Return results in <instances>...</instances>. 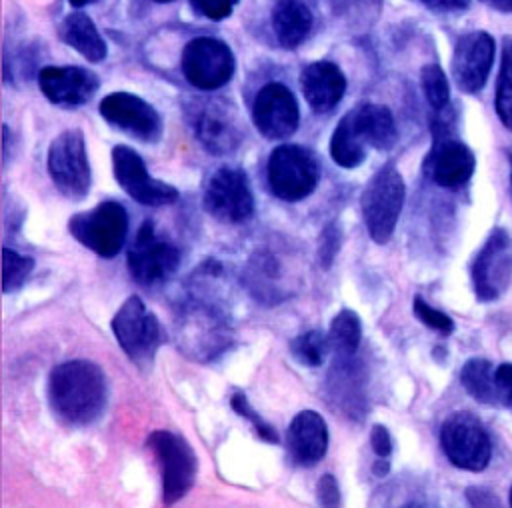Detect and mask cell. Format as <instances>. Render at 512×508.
<instances>
[{
  "label": "cell",
  "mask_w": 512,
  "mask_h": 508,
  "mask_svg": "<svg viewBox=\"0 0 512 508\" xmlns=\"http://www.w3.org/2000/svg\"><path fill=\"white\" fill-rule=\"evenodd\" d=\"M52 410L68 424L86 426L100 418L106 406V378L90 360H68L48 376Z\"/></svg>",
  "instance_id": "obj_1"
},
{
  "label": "cell",
  "mask_w": 512,
  "mask_h": 508,
  "mask_svg": "<svg viewBox=\"0 0 512 508\" xmlns=\"http://www.w3.org/2000/svg\"><path fill=\"white\" fill-rule=\"evenodd\" d=\"M404 204V180L400 172L386 164L382 166L366 184L360 206L362 218L370 238L378 244H384L394 234L398 216Z\"/></svg>",
  "instance_id": "obj_2"
},
{
  "label": "cell",
  "mask_w": 512,
  "mask_h": 508,
  "mask_svg": "<svg viewBox=\"0 0 512 508\" xmlns=\"http://www.w3.org/2000/svg\"><path fill=\"white\" fill-rule=\"evenodd\" d=\"M110 326L126 356L140 368L152 364L156 350L166 340L158 318L138 296L124 300Z\"/></svg>",
  "instance_id": "obj_3"
},
{
  "label": "cell",
  "mask_w": 512,
  "mask_h": 508,
  "mask_svg": "<svg viewBox=\"0 0 512 508\" xmlns=\"http://www.w3.org/2000/svg\"><path fill=\"white\" fill-rule=\"evenodd\" d=\"M70 234L102 258H114L128 232V214L118 202H102L86 212H78L68 222Z\"/></svg>",
  "instance_id": "obj_4"
},
{
  "label": "cell",
  "mask_w": 512,
  "mask_h": 508,
  "mask_svg": "<svg viewBox=\"0 0 512 508\" xmlns=\"http://www.w3.org/2000/svg\"><path fill=\"white\" fill-rule=\"evenodd\" d=\"M266 174L268 186L278 198L296 202L312 194L318 184L320 168L310 150L294 144H282L272 150Z\"/></svg>",
  "instance_id": "obj_5"
},
{
  "label": "cell",
  "mask_w": 512,
  "mask_h": 508,
  "mask_svg": "<svg viewBox=\"0 0 512 508\" xmlns=\"http://www.w3.org/2000/svg\"><path fill=\"white\" fill-rule=\"evenodd\" d=\"M440 444L454 466L470 472L484 470L492 456L490 436L470 412H454L442 422Z\"/></svg>",
  "instance_id": "obj_6"
},
{
  "label": "cell",
  "mask_w": 512,
  "mask_h": 508,
  "mask_svg": "<svg viewBox=\"0 0 512 508\" xmlns=\"http://www.w3.org/2000/svg\"><path fill=\"white\" fill-rule=\"evenodd\" d=\"M148 446L162 464V498L166 506L176 504L194 486L198 458L192 446L174 432L154 430L148 436Z\"/></svg>",
  "instance_id": "obj_7"
},
{
  "label": "cell",
  "mask_w": 512,
  "mask_h": 508,
  "mask_svg": "<svg viewBox=\"0 0 512 508\" xmlns=\"http://www.w3.org/2000/svg\"><path fill=\"white\" fill-rule=\"evenodd\" d=\"M470 274L480 302L498 300L512 284V232L494 228L478 250Z\"/></svg>",
  "instance_id": "obj_8"
},
{
  "label": "cell",
  "mask_w": 512,
  "mask_h": 508,
  "mask_svg": "<svg viewBox=\"0 0 512 508\" xmlns=\"http://www.w3.org/2000/svg\"><path fill=\"white\" fill-rule=\"evenodd\" d=\"M128 270L142 286H156L166 282L180 264V254L174 244L160 238L152 220H146L128 248Z\"/></svg>",
  "instance_id": "obj_9"
},
{
  "label": "cell",
  "mask_w": 512,
  "mask_h": 508,
  "mask_svg": "<svg viewBox=\"0 0 512 508\" xmlns=\"http://www.w3.org/2000/svg\"><path fill=\"white\" fill-rule=\"evenodd\" d=\"M48 172L56 188L72 200H82L90 188V164L84 136L72 128L54 138L48 150Z\"/></svg>",
  "instance_id": "obj_10"
},
{
  "label": "cell",
  "mask_w": 512,
  "mask_h": 508,
  "mask_svg": "<svg viewBox=\"0 0 512 508\" xmlns=\"http://www.w3.org/2000/svg\"><path fill=\"white\" fill-rule=\"evenodd\" d=\"M192 130L198 142L212 154H230L240 146L242 140V122L236 114V108L218 98L194 102L190 110Z\"/></svg>",
  "instance_id": "obj_11"
},
{
  "label": "cell",
  "mask_w": 512,
  "mask_h": 508,
  "mask_svg": "<svg viewBox=\"0 0 512 508\" xmlns=\"http://www.w3.org/2000/svg\"><path fill=\"white\" fill-rule=\"evenodd\" d=\"M204 208L216 220L238 224L252 216L254 198L246 174L238 168H218L204 190Z\"/></svg>",
  "instance_id": "obj_12"
},
{
  "label": "cell",
  "mask_w": 512,
  "mask_h": 508,
  "mask_svg": "<svg viewBox=\"0 0 512 508\" xmlns=\"http://www.w3.org/2000/svg\"><path fill=\"white\" fill-rule=\"evenodd\" d=\"M182 72L192 86L216 90L232 78L234 56L230 48L216 38H194L184 48Z\"/></svg>",
  "instance_id": "obj_13"
},
{
  "label": "cell",
  "mask_w": 512,
  "mask_h": 508,
  "mask_svg": "<svg viewBox=\"0 0 512 508\" xmlns=\"http://www.w3.org/2000/svg\"><path fill=\"white\" fill-rule=\"evenodd\" d=\"M434 146L424 162V170L430 180L444 188H456L470 180L476 158L474 152L460 140L452 138L442 124L432 126Z\"/></svg>",
  "instance_id": "obj_14"
},
{
  "label": "cell",
  "mask_w": 512,
  "mask_h": 508,
  "mask_svg": "<svg viewBox=\"0 0 512 508\" xmlns=\"http://www.w3.org/2000/svg\"><path fill=\"white\" fill-rule=\"evenodd\" d=\"M112 168L116 182L140 204L164 206L178 198V190L148 174L142 158L128 146H116L112 150Z\"/></svg>",
  "instance_id": "obj_15"
},
{
  "label": "cell",
  "mask_w": 512,
  "mask_h": 508,
  "mask_svg": "<svg viewBox=\"0 0 512 508\" xmlns=\"http://www.w3.org/2000/svg\"><path fill=\"white\" fill-rule=\"evenodd\" d=\"M100 114L118 130L144 142H156L162 134L158 112L146 100L130 92L108 94L100 102Z\"/></svg>",
  "instance_id": "obj_16"
},
{
  "label": "cell",
  "mask_w": 512,
  "mask_h": 508,
  "mask_svg": "<svg viewBox=\"0 0 512 508\" xmlns=\"http://www.w3.org/2000/svg\"><path fill=\"white\" fill-rule=\"evenodd\" d=\"M494 62V38L476 30L458 38L452 56V74L460 90L476 94L484 88Z\"/></svg>",
  "instance_id": "obj_17"
},
{
  "label": "cell",
  "mask_w": 512,
  "mask_h": 508,
  "mask_svg": "<svg viewBox=\"0 0 512 508\" xmlns=\"http://www.w3.org/2000/svg\"><path fill=\"white\" fill-rule=\"evenodd\" d=\"M252 118L266 138H288L298 126V104L294 94L284 84H266L254 100Z\"/></svg>",
  "instance_id": "obj_18"
},
{
  "label": "cell",
  "mask_w": 512,
  "mask_h": 508,
  "mask_svg": "<svg viewBox=\"0 0 512 508\" xmlns=\"http://www.w3.org/2000/svg\"><path fill=\"white\" fill-rule=\"evenodd\" d=\"M38 84L50 102L78 106L92 98L98 88V78L78 66H46L38 74Z\"/></svg>",
  "instance_id": "obj_19"
},
{
  "label": "cell",
  "mask_w": 512,
  "mask_h": 508,
  "mask_svg": "<svg viewBox=\"0 0 512 508\" xmlns=\"http://www.w3.org/2000/svg\"><path fill=\"white\" fill-rule=\"evenodd\" d=\"M328 398L334 408H340L350 418H360L364 412V370L354 356H338L332 362L326 380Z\"/></svg>",
  "instance_id": "obj_20"
},
{
  "label": "cell",
  "mask_w": 512,
  "mask_h": 508,
  "mask_svg": "<svg viewBox=\"0 0 512 508\" xmlns=\"http://www.w3.org/2000/svg\"><path fill=\"white\" fill-rule=\"evenodd\" d=\"M288 452L300 466H314L328 450V426L316 410L298 412L288 426Z\"/></svg>",
  "instance_id": "obj_21"
},
{
  "label": "cell",
  "mask_w": 512,
  "mask_h": 508,
  "mask_svg": "<svg viewBox=\"0 0 512 508\" xmlns=\"http://www.w3.org/2000/svg\"><path fill=\"white\" fill-rule=\"evenodd\" d=\"M300 88L314 112H328L342 100L346 78L336 64L320 60L302 70Z\"/></svg>",
  "instance_id": "obj_22"
},
{
  "label": "cell",
  "mask_w": 512,
  "mask_h": 508,
  "mask_svg": "<svg viewBox=\"0 0 512 508\" xmlns=\"http://www.w3.org/2000/svg\"><path fill=\"white\" fill-rule=\"evenodd\" d=\"M348 118L360 140L376 150H388L398 138L392 112L380 104H360L348 112Z\"/></svg>",
  "instance_id": "obj_23"
},
{
  "label": "cell",
  "mask_w": 512,
  "mask_h": 508,
  "mask_svg": "<svg viewBox=\"0 0 512 508\" xmlns=\"http://www.w3.org/2000/svg\"><path fill=\"white\" fill-rule=\"evenodd\" d=\"M272 26L284 48H296L312 28L310 8L302 0H278L272 10Z\"/></svg>",
  "instance_id": "obj_24"
},
{
  "label": "cell",
  "mask_w": 512,
  "mask_h": 508,
  "mask_svg": "<svg viewBox=\"0 0 512 508\" xmlns=\"http://www.w3.org/2000/svg\"><path fill=\"white\" fill-rule=\"evenodd\" d=\"M60 38L90 62H100L106 56V42L92 20L82 12H72L64 18L60 24Z\"/></svg>",
  "instance_id": "obj_25"
},
{
  "label": "cell",
  "mask_w": 512,
  "mask_h": 508,
  "mask_svg": "<svg viewBox=\"0 0 512 508\" xmlns=\"http://www.w3.org/2000/svg\"><path fill=\"white\" fill-rule=\"evenodd\" d=\"M460 382L466 388V392L478 400L480 404H490V406H498V404H506L504 396L496 384L494 378V368L488 360L484 358H472L462 366L460 372Z\"/></svg>",
  "instance_id": "obj_26"
},
{
  "label": "cell",
  "mask_w": 512,
  "mask_h": 508,
  "mask_svg": "<svg viewBox=\"0 0 512 508\" xmlns=\"http://www.w3.org/2000/svg\"><path fill=\"white\" fill-rule=\"evenodd\" d=\"M366 144L360 140V136L356 134L348 114L338 122L336 130L332 132L330 138V154L332 160L336 164H340L342 168H354L358 166L364 156H366Z\"/></svg>",
  "instance_id": "obj_27"
},
{
  "label": "cell",
  "mask_w": 512,
  "mask_h": 508,
  "mask_svg": "<svg viewBox=\"0 0 512 508\" xmlns=\"http://www.w3.org/2000/svg\"><path fill=\"white\" fill-rule=\"evenodd\" d=\"M328 340L338 356H354L362 340V324L358 314L354 310H340L330 322Z\"/></svg>",
  "instance_id": "obj_28"
},
{
  "label": "cell",
  "mask_w": 512,
  "mask_h": 508,
  "mask_svg": "<svg viewBox=\"0 0 512 508\" xmlns=\"http://www.w3.org/2000/svg\"><path fill=\"white\" fill-rule=\"evenodd\" d=\"M496 114L500 122L512 132V36H506L502 42L500 72L496 80Z\"/></svg>",
  "instance_id": "obj_29"
},
{
  "label": "cell",
  "mask_w": 512,
  "mask_h": 508,
  "mask_svg": "<svg viewBox=\"0 0 512 508\" xmlns=\"http://www.w3.org/2000/svg\"><path fill=\"white\" fill-rule=\"evenodd\" d=\"M328 346H330L328 334L310 330V332H304V334H298L296 338H292L290 352L300 364L314 368L324 362Z\"/></svg>",
  "instance_id": "obj_30"
},
{
  "label": "cell",
  "mask_w": 512,
  "mask_h": 508,
  "mask_svg": "<svg viewBox=\"0 0 512 508\" xmlns=\"http://www.w3.org/2000/svg\"><path fill=\"white\" fill-rule=\"evenodd\" d=\"M420 82L428 104L436 112H442L450 100V86L444 70L438 64H426L420 72Z\"/></svg>",
  "instance_id": "obj_31"
},
{
  "label": "cell",
  "mask_w": 512,
  "mask_h": 508,
  "mask_svg": "<svg viewBox=\"0 0 512 508\" xmlns=\"http://www.w3.org/2000/svg\"><path fill=\"white\" fill-rule=\"evenodd\" d=\"M34 268V260L10 248L2 250V290L12 292L20 288Z\"/></svg>",
  "instance_id": "obj_32"
},
{
  "label": "cell",
  "mask_w": 512,
  "mask_h": 508,
  "mask_svg": "<svg viewBox=\"0 0 512 508\" xmlns=\"http://www.w3.org/2000/svg\"><path fill=\"white\" fill-rule=\"evenodd\" d=\"M230 406H232V410L236 412V414H240L242 418H246L250 424H252V428H254V432L264 440V442H270V444H276L278 442V434H276V430L250 406V402H248V398L242 394V392H236V394H232V398H230Z\"/></svg>",
  "instance_id": "obj_33"
},
{
  "label": "cell",
  "mask_w": 512,
  "mask_h": 508,
  "mask_svg": "<svg viewBox=\"0 0 512 508\" xmlns=\"http://www.w3.org/2000/svg\"><path fill=\"white\" fill-rule=\"evenodd\" d=\"M334 12L348 18L352 24H366L380 10V0H332Z\"/></svg>",
  "instance_id": "obj_34"
},
{
  "label": "cell",
  "mask_w": 512,
  "mask_h": 508,
  "mask_svg": "<svg viewBox=\"0 0 512 508\" xmlns=\"http://www.w3.org/2000/svg\"><path fill=\"white\" fill-rule=\"evenodd\" d=\"M414 314L418 316L420 322H424L428 328L438 330L440 334H450L454 330V322L448 314L432 308L426 300H422L420 296L414 298Z\"/></svg>",
  "instance_id": "obj_35"
},
{
  "label": "cell",
  "mask_w": 512,
  "mask_h": 508,
  "mask_svg": "<svg viewBox=\"0 0 512 508\" xmlns=\"http://www.w3.org/2000/svg\"><path fill=\"white\" fill-rule=\"evenodd\" d=\"M316 502H318V508H338L340 506V488L332 474H324L316 482Z\"/></svg>",
  "instance_id": "obj_36"
},
{
  "label": "cell",
  "mask_w": 512,
  "mask_h": 508,
  "mask_svg": "<svg viewBox=\"0 0 512 508\" xmlns=\"http://www.w3.org/2000/svg\"><path fill=\"white\" fill-rule=\"evenodd\" d=\"M238 0H190L192 8L210 20H222L230 16L232 8L236 6Z\"/></svg>",
  "instance_id": "obj_37"
},
{
  "label": "cell",
  "mask_w": 512,
  "mask_h": 508,
  "mask_svg": "<svg viewBox=\"0 0 512 508\" xmlns=\"http://www.w3.org/2000/svg\"><path fill=\"white\" fill-rule=\"evenodd\" d=\"M370 446L378 458H388L392 452V436L386 426L374 424L370 430Z\"/></svg>",
  "instance_id": "obj_38"
},
{
  "label": "cell",
  "mask_w": 512,
  "mask_h": 508,
  "mask_svg": "<svg viewBox=\"0 0 512 508\" xmlns=\"http://www.w3.org/2000/svg\"><path fill=\"white\" fill-rule=\"evenodd\" d=\"M494 378H496V384L504 396V402L506 406L512 404V362H504L500 364L496 370H494Z\"/></svg>",
  "instance_id": "obj_39"
},
{
  "label": "cell",
  "mask_w": 512,
  "mask_h": 508,
  "mask_svg": "<svg viewBox=\"0 0 512 508\" xmlns=\"http://www.w3.org/2000/svg\"><path fill=\"white\" fill-rule=\"evenodd\" d=\"M428 8L434 10H442V12H456V10H464L470 0H422Z\"/></svg>",
  "instance_id": "obj_40"
},
{
  "label": "cell",
  "mask_w": 512,
  "mask_h": 508,
  "mask_svg": "<svg viewBox=\"0 0 512 508\" xmlns=\"http://www.w3.org/2000/svg\"><path fill=\"white\" fill-rule=\"evenodd\" d=\"M500 12H512V0H482Z\"/></svg>",
  "instance_id": "obj_41"
},
{
  "label": "cell",
  "mask_w": 512,
  "mask_h": 508,
  "mask_svg": "<svg viewBox=\"0 0 512 508\" xmlns=\"http://www.w3.org/2000/svg\"><path fill=\"white\" fill-rule=\"evenodd\" d=\"M374 474L376 476H384L388 470H390V462H388V458H378L376 462H374Z\"/></svg>",
  "instance_id": "obj_42"
},
{
  "label": "cell",
  "mask_w": 512,
  "mask_h": 508,
  "mask_svg": "<svg viewBox=\"0 0 512 508\" xmlns=\"http://www.w3.org/2000/svg\"><path fill=\"white\" fill-rule=\"evenodd\" d=\"M90 2H94V0H70L72 6H86V4H90Z\"/></svg>",
  "instance_id": "obj_43"
},
{
  "label": "cell",
  "mask_w": 512,
  "mask_h": 508,
  "mask_svg": "<svg viewBox=\"0 0 512 508\" xmlns=\"http://www.w3.org/2000/svg\"><path fill=\"white\" fill-rule=\"evenodd\" d=\"M402 508H424V506H420V504H416V502H410V504H406V506H402Z\"/></svg>",
  "instance_id": "obj_44"
},
{
  "label": "cell",
  "mask_w": 512,
  "mask_h": 508,
  "mask_svg": "<svg viewBox=\"0 0 512 508\" xmlns=\"http://www.w3.org/2000/svg\"><path fill=\"white\" fill-rule=\"evenodd\" d=\"M508 158H510V168H512V150L508 152ZM510 180H512V174H510Z\"/></svg>",
  "instance_id": "obj_45"
},
{
  "label": "cell",
  "mask_w": 512,
  "mask_h": 508,
  "mask_svg": "<svg viewBox=\"0 0 512 508\" xmlns=\"http://www.w3.org/2000/svg\"><path fill=\"white\" fill-rule=\"evenodd\" d=\"M510 508H512V490H510Z\"/></svg>",
  "instance_id": "obj_46"
},
{
  "label": "cell",
  "mask_w": 512,
  "mask_h": 508,
  "mask_svg": "<svg viewBox=\"0 0 512 508\" xmlns=\"http://www.w3.org/2000/svg\"><path fill=\"white\" fill-rule=\"evenodd\" d=\"M156 2H170V0H156Z\"/></svg>",
  "instance_id": "obj_47"
}]
</instances>
